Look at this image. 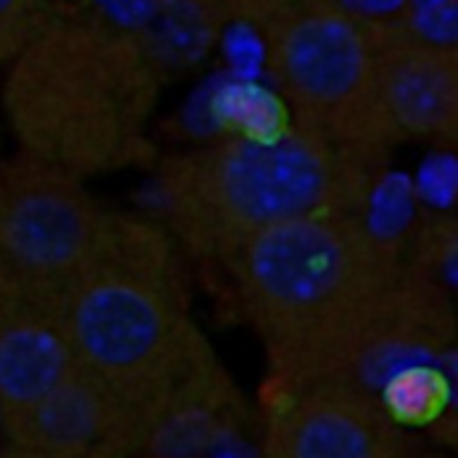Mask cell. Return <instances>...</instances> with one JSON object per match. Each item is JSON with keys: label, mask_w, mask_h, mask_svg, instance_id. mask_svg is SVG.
Masks as SVG:
<instances>
[{"label": "cell", "mask_w": 458, "mask_h": 458, "mask_svg": "<svg viewBox=\"0 0 458 458\" xmlns=\"http://www.w3.org/2000/svg\"><path fill=\"white\" fill-rule=\"evenodd\" d=\"M274 386L317 384L370 330L405 268L349 209L268 228L228 260Z\"/></svg>", "instance_id": "obj_1"}, {"label": "cell", "mask_w": 458, "mask_h": 458, "mask_svg": "<svg viewBox=\"0 0 458 458\" xmlns=\"http://www.w3.org/2000/svg\"><path fill=\"white\" fill-rule=\"evenodd\" d=\"M54 311L75 368L126 403L148 424V437L180 389L212 365L166 242L140 223H110Z\"/></svg>", "instance_id": "obj_2"}, {"label": "cell", "mask_w": 458, "mask_h": 458, "mask_svg": "<svg viewBox=\"0 0 458 458\" xmlns=\"http://www.w3.org/2000/svg\"><path fill=\"white\" fill-rule=\"evenodd\" d=\"M11 62L8 113L24 156L81 177L140 148L153 86L145 56L129 40L59 24L38 30Z\"/></svg>", "instance_id": "obj_3"}, {"label": "cell", "mask_w": 458, "mask_h": 458, "mask_svg": "<svg viewBox=\"0 0 458 458\" xmlns=\"http://www.w3.org/2000/svg\"><path fill=\"white\" fill-rule=\"evenodd\" d=\"M349 199L346 153L301 123L217 140L180 158L164 177L177 233L220 260L268 228L346 209Z\"/></svg>", "instance_id": "obj_4"}, {"label": "cell", "mask_w": 458, "mask_h": 458, "mask_svg": "<svg viewBox=\"0 0 458 458\" xmlns=\"http://www.w3.org/2000/svg\"><path fill=\"white\" fill-rule=\"evenodd\" d=\"M271 59L301 126L344 153L389 137L378 102L376 30L368 21L327 3L295 8L274 27Z\"/></svg>", "instance_id": "obj_5"}, {"label": "cell", "mask_w": 458, "mask_h": 458, "mask_svg": "<svg viewBox=\"0 0 458 458\" xmlns=\"http://www.w3.org/2000/svg\"><path fill=\"white\" fill-rule=\"evenodd\" d=\"M110 223L81 177L24 156L0 174V284L54 306Z\"/></svg>", "instance_id": "obj_6"}, {"label": "cell", "mask_w": 458, "mask_h": 458, "mask_svg": "<svg viewBox=\"0 0 458 458\" xmlns=\"http://www.w3.org/2000/svg\"><path fill=\"white\" fill-rule=\"evenodd\" d=\"M266 458H411L405 429L381 403L344 384L274 386Z\"/></svg>", "instance_id": "obj_7"}, {"label": "cell", "mask_w": 458, "mask_h": 458, "mask_svg": "<svg viewBox=\"0 0 458 458\" xmlns=\"http://www.w3.org/2000/svg\"><path fill=\"white\" fill-rule=\"evenodd\" d=\"M3 429L16 458H140L148 443V424L78 368Z\"/></svg>", "instance_id": "obj_8"}, {"label": "cell", "mask_w": 458, "mask_h": 458, "mask_svg": "<svg viewBox=\"0 0 458 458\" xmlns=\"http://www.w3.org/2000/svg\"><path fill=\"white\" fill-rule=\"evenodd\" d=\"M378 102L389 137L451 142L458 131V54L405 30H376Z\"/></svg>", "instance_id": "obj_9"}, {"label": "cell", "mask_w": 458, "mask_h": 458, "mask_svg": "<svg viewBox=\"0 0 458 458\" xmlns=\"http://www.w3.org/2000/svg\"><path fill=\"white\" fill-rule=\"evenodd\" d=\"M72 373L54 306L0 284V421L35 405Z\"/></svg>", "instance_id": "obj_10"}, {"label": "cell", "mask_w": 458, "mask_h": 458, "mask_svg": "<svg viewBox=\"0 0 458 458\" xmlns=\"http://www.w3.org/2000/svg\"><path fill=\"white\" fill-rule=\"evenodd\" d=\"M456 365H419L394 376L381 392L378 403L386 416L403 427H432L454 405Z\"/></svg>", "instance_id": "obj_11"}, {"label": "cell", "mask_w": 458, "mask_h": 458, "mask_svg": "<svg viewBox=\"0 0 458 458\" xmlns=\"http://www.w3.org/2000/svg\"><path fill=\"white\" fill-rule=\"evenodd\" d=\"M408 5L411 11H408V21L403 24L405 30L440 46H456V0H408Z\"/></svg>", "instance_id": "obj_12"}, {"label": "cell", "mask_w": 458, "mask_h": 458, "mask_svg": "<svg viewBox=\"0 0 458 458\" xmlns=\"http://www.w3.org/2000/svg\"><path fill=\"white\" fill-rule=\"evenodd\" d=\"M40 30V0H0V62H11Z\"/></svg>", "instance_id": "obj_13"}, {"label": "cell", "mask_w": 458, "mask_h": 458, "mask_svg": "<svg viewBox=\"0 0 458 458\" xmlns=\"http://www.w3.org/2000/svg\"><path fill=\"white\" fill-rule=\"evenodd\" d=\"M8 458H16V456H11V454H8Z\"/></svg>", "instance_id": "obj_14"}]
</instances>
